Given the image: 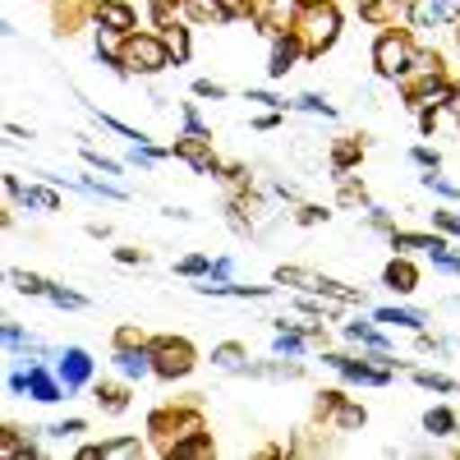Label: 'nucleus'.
Here are the masks:
<instances>
[{"label":"nucleus","mask_w":460,"mask_h":460,"mask_svg":"<svg viewBox=\"0 0 460 460\" xmlns=\"http://www.w3.org/2000/svg\"><path fill=\"white\" fill-rule=\"evenodd\" d=\"M336 32H341V14L332 5H323V0H314V5L299 14V23H295V37L304 42V56H323L336 42Z\"/></svg>","instance_id":"f257e3e1"},{"label":"nucleus","mask_w":460,"mask_h":460,"mask_svg":"<svg viewBox=\"0 0 460 460\" xmlns=\"http://www.w3.org/2000/svg\"><path fill=\"white\" fill-rule=\"evenodd\" d=\"M171 60H175V56H171V47H166V37L129 32L125 47H120V69H129V74H162Z\"/></svg>","instance_id":"f03ea898"},{"label":"nucleus","mask_w":460,"mask_h":460,"mask_svg":"<svg viewBox=\"0 0 460 460\" xmlns=\"http://www.w3.org/2000/svg\"><path fill=\"white\" fill-rule=\"evenodd\" d=\"M373 60H377V74L387 79H405V69L414 65V47L405 32H382L377 47H373Z\"/></svg>","instance_id":"7ed1b4c3"},{"label":"nucleus","mask_w":460,"mask_h":460,"mask_svg":"<svg viewBox=\"0 0 460 460\" xmlns=\"http://www.w3.org/2000/svg\"><path fill=\"white\" fill-rule=\"evenodd\" d=\"M152 364H157L162 377H184L189 368H194V350H189V341H152Z\"/></svg>","instance_id":"20e7f679"},{"label":"nucleus","mask_w":460,"mask_h":460,"mask_svg":"<svg viewBox=\"0 0 460 460\" xmlns=\"http://www.w3.org/2000/svg\"><path fill=\"white\" fill-rule=\"evenodd\" d=\"M414 28H447L460 19V0H410Z\"/></svg>","instance_id":"39448f33"},{"label":"nucleus","mask_w":460,"mask_h":460,"mask_svg":"<svg viewBox=\"0 0 460 460\" xmlns=\"http://www.w3.org/2000/svg\"><path fill=\"white\" fill-rule=\"evenodd\" d=\"M304 0H267V10H262V28L272 32V37H281V32H295V23H299V10Z\"/></svg>","instance_id":"423d86ee"},{"label":"nucleus","mask_w":460,"mask_h":460,"mask_svg":"<svg viewBox=\"0 0 460 460\" xmlns=\"http://www.w3.org/2000/svg\"><path fill=\"white\" fill-rule=\"evenodd\" d=\"M115 368H120L125 377H147V373H157V364H152V345H138V350H134V341H125L120 350H115Z\"/></svg>","instance_id":"0eeeda50"},{"label":"nucleus","mask_w":460,"mask_h":460,"mask_svg":"<svg viewBox=\"0 0 460 460\" xmlns=\"http://www.w3.org/2000/svg\"><path fill=\"white\" fill-rule=\"evenodd\" d=\"M175 157H184L194 171H217V157H212V138H199V134H189L184 143H175Z\"/></svg>","instance_id":"6e6552de"},{"label":"nucleus","mask_w":460,"mask_h":460,"mask_svg":"<svg viewBox=\"0 0 460 460\" xmlns=\"http://www.w3.org/2000/svg\"><path fill=\"white\" fill-rule=\"evenodd\" d=\"M93 377V359H88V350H79V345H74V350H65L60 355V382L74 392V387H84V382Z\"/></svg>","instance_id":"1a4fd4ad"},{"label":"nucleus","mask_w":460,"mask_h":460,"mask_svg":"<svg viewBox=\"0 0 460 460\" xmlns=\"http://www.w3.org/2000/svg\"><path fill=\"white\" fill-rule=\"evenodd\" d=\"M97 23L102 28H115V32H134L138 28V14L125 5V0H97Z\"/></svg>","instance_id":"9d476101"},{"label":"nucleus","mask_w":460,"mask_h":460,"mask_svg":"<svg viewBox=\"0 0 460 460\" xmlns=\"http://www.w3.org/2000/svg\"><path fill=\"white\" fill-rule=\"evenodd\" d=\"M299 56H304V42H299L295 32H281L277 42H272V65H267V69H272V79H281V74H290Z\"/></svg>","instance_id":"9b49d317"},{"label":"nucleus","mask_w":460,"mask_h":460,"mask_svg":"<svg viewBox=\"0 0 460 460\" xmlns=\"http://www.w3.org/2000/svg\"><path fill=\"white\" fill-rule=\"evenodd\" d=\"M28 392L37 396V401H47V405H56L69 387H65V382H56L47 368H28Z\"/></svg>","instance_id":"f8f14e48"},{"label":"nucleus","mask_w":460,"mask_h":460,"mask_svg":"<svg viewBox=\"0 0 460 460\" xmlns=\"http://www.w3.org/2000/svg\"><path fill=\"white\" fill-rule=\"evenodd\" d=\"M5 189H10L14 199H23L28 208H42V212H56V208H60V199L51 194V189H19V180H14V175L5 180Z\"/></svg>","instance_id":"ddd939ff"},{"label":"nucleus","mask_w":460,"mask_h":460,"mask_svg":"<svg viewBox=\"0 0 460 460\" xmlns=\"http://www.w3.org/2000/svg\"><path fill=\"white\" fill-rule=\"evenodd\" d=\"M382 277H387V286H392V290H401V295H410V290L419 286V272H414V267H410L405 258L387 262V272H382Z\"/></svg>","instance_id":"4468645a"},{"label":"nucleus","mask_w":460,"mask_h":460,"mask_svg":"<svg viewBox=\"0 0 460 460\" xmlns=\"http://www.w3.org/2000/svg\"><path fill=\"white\" fill-rule=\"evenodd\" d=\"M377 323H392V327L424 332V314H414V309H377Z\"/></svg>","instance_id":"2eb2a0df"},{"label":"nucleus","mask_w":460,"mask_h":460,"mask_svg":"<svg viewBox=\"0 0 460 460\" xmlns=\"http://www.w3.org/2000/svg\"><path fill=\"white\" fill-rule=\"evenodd\" d=\"M424 429H429L433 438H451V433H456V414L438 405V410H429V414H424Z\"/></svg>","instance_id":"dca6fc26"},{"label":"nucleus","mask_w":460,"mask_h":460,"mask_svg":"<svg viewBox=\"0 0 460 460\" xmlns=\"http://www.w3.org/2000/svg\"><path fill=\"white\" fill-rule=\"evenodd\" d=\"M212 364H221V368H230V373H244V368H249L240 345H217V350H212Z\"/></svg>","instance_id":"f3484780"},{"label":"nucleus","mask_w":460,"mask_h":460,"mask_svg":"<svg viewBox=\"0 0 460 460\" xmlns=\"http://www.w3.org/2000/svg\"><path fill=\"white\" fill-rule=\"evenodd\" d=\"M166 47H171V56H175V65H184L189 60V28H180V23H171L166 32Z\"/></svg>","instance_id":"a211bd4d"},{"label":"nucleus","mask_w":460,"mask_h":460,"mask_svg":"<svg viewBox=\"0 0 460 460\" xmlns=\"http://www.w3.org/2000/svg\"><path fill=\"white\" fill-rule=\"evenodd\" d=\"M10 281H14V290H19V295H47V286H51V281L32 277V272H10Z\"/></svg>","instance_id":"6ab92c4d"},{"label":"nucleus","mask_w":460,"mask_h":460,"mask_svg":"<svg viewBox=\"0 0 460 460\" xmlns=\"http://www.w3.org/2000/svg\"><path fill=\"white\" fill-rule=\"evenodd\" d=\"M180 5L194 14L199 23H212V19H221V10H217V0H180Z\"/></svg>","instance_id":"aec40b11"},{"label":"nucleus","mask_w":460,"mask_h":460,"mask_svg":"<svg viewBox=\"0 0 460 460\" xmlns=\"http://www.w3.org/2000/svg\"><path fill=\"white\" fill-rule=\"evenodd\" d=\"M290 106H299V111H314V115H336V106H332V102H323L318 93H304V97H295Z\"/></svg>","instance_id":"412c9836"},{"label":"nucleus","mask_w":460,"mask_h":460,"mask_svg":"<svg viewBox=\"0 0 460 460\" xmlns=\"http://www.w3.org/2000/svg\"><path fill=\"white\" fill-rule=\"evenodd\" d=\"M414 382L419 387H433V392H460V382H451L442 373H414Z\"/></svg>","instance_id":"4be33fe9"},{"label":"nucleus","mask_w":460,"mask_h":460,"mask_svg":"<svg viewBox=\"0 0 460 460\" xmlns=\"http://www.w3.org/2000/svg\"><path fill=\"white\" fill-rule=\"evenodd\" d=\"M47 299H51V304H60V309H84V295L60 290V286H47Z\"/></svg>","instance_id":"5701e85b"},{"label":"nucleus","mask_w":460,"mask_h":460,"mask_svg":"<svg viewBox=\"0 0 460 460\" xmlns=\"http://www.w3.org/2000/svg\"><path fill=\"white\" fill-rule=\"evenodd\" d=\"M42 438H74V433H84V419H65V424H47V429H37Z\"/></svg>","instance_id":"b1692460"},{"label":"nucleus","mask_w":460,"mask_h":460,"mask_svg":"<svg viewBox=\"0 0 460 460\" xmlns=\"http://www.w3.org/2000/svg\"><path fill=\"white\" fill-rule=\"evenodd\" d=\"M217 10H221V19H244L253 10V0H217Z\"/></svg>","instance_id":"393cba45"},{"label":"nucleus","mask_w":460,"mask_h":460,"mask_svg":"<svg viewBox=\"0 0 460 460\" xmlns=\"http://www.w3.org/2000/svg\"><path fill=\"white\" fill-rule=\"evenodd\" d=\"M97 401H102L111 414H120V410H125V392H120V387H102V392H97Z\"/></svg>","instance_id":"a878e982"},{"label":"nucleus","mask_w":460,"mask_h":460,"mask_svg":"<svg viewBox=\"0 0 460 460\" xmlns=\"http://www.w3.org/2000/svg\"><path fill=\"white\" fill-rule=\"evenodd\" d=\"M336 419H341V429H359V424H364V410L341 405V401H336Z\"/></svg>","instance_id":"bb28decb"},{"label":"nucleus","mask_w":460,"mask_h":460,"mask_svg":"<svg viewBox=\"0 0 460 460\" xmlns=\"http://www.w3.org/2000/svg\"><path fill=\"white\" fill-rule=\"evenodd\" d=\"M429 258H433V267H442V272H460V258H456V253H447V244H442V249H433Z\"/></svg>","instance_id":"cd10ccee"},{"label":"nucleus","mask_w":460,"mask_h":460,"mask_svg":"<svg viewBox=\"0 0 460 460\" xmlns=\"http://www.w3.org/2000/svg\"><path fill=\"white\" fill-rule=\"evenodd\" d=\"M180 272H184V277H203V272H212V262H208V258H184Z\"/></svg>","instance_id":"c85d7f7f"},{"label":"nucleus","mask_w":460,"mask_h":460,"mask_svg":"<svg viewBox=\"0 0 460 460\" xmlns=\"http://www.w3.org/2000/svg\"><path fill=\"white\" fill-rule=\"evenodd\" d=\"M194 93H199V97H212V102H217V97H226V88H221V84H212V79H199V84H194Z\"/></svg>","instance_id":"c756f323"},{"label":"nucleus","mask_w":460,"mask_h":460,"mask_svg":"<svg viewBox=\"0 0 460 460\" xmlns=\"http://www.w3.org/2000/svg\"><path fill=\"white\" fill-rule=\"evenodd\" d=\"M414 162H419V166H433V171H438V152H429V147H414Z\"/></svg>","instance_id":"7c9ffc66"},{"label":"nucleus","mask_w":460,"mask_h":460,"mask_svg":"<svg viewBox=\"0 0 460 460\" xmlns=\"http://www.w3.org/2000/svg\"><path fill=\"white\" fill-rule=\"evenodd\" d=\"M299 221H327L323 208H299Z\"/></svg>","instance_id":"2f4dec72"},{"label":"nucleus","mask_w":460,"mask_h":460,"mask_svg":"<svg viewBox=\"0 0 460 460\" xmlns=\"http://www.w3.org/2000/svg\"><path fill=\"white\" fill-rule=\"evenodd\" d=\"M10 392H14V396L28 392V373H14V377H10Z\"/></svg>","instance_id":"473e14b6"},{"label":"nucleus","mask_w":460,"mask_h":460,"mask_svg":"<svg viewBox=\"0 0 460 460\" xmlns=\"http://www.w3.org/2000/svg\"><path fill=\"white\" fill-rule=\"evenodd\" d=\"M115 258L120 262H143V253H134V249H115Z\"/></svg>","instance_id":"72a5a7b5"},{"label":"nucleus","mask_w":460,"mask_h":460,"mask_svg":"<svg viewBox=\"0 0 460 460\" xmlns=\"http://www.w3.org/2000/svg\"><path fill=\"white\" fill-rule=\"evenodd\" d=\"M304 5H314V0H304Z\"/></svg>","instance_id":"f704fd0d"}]
</instances>
